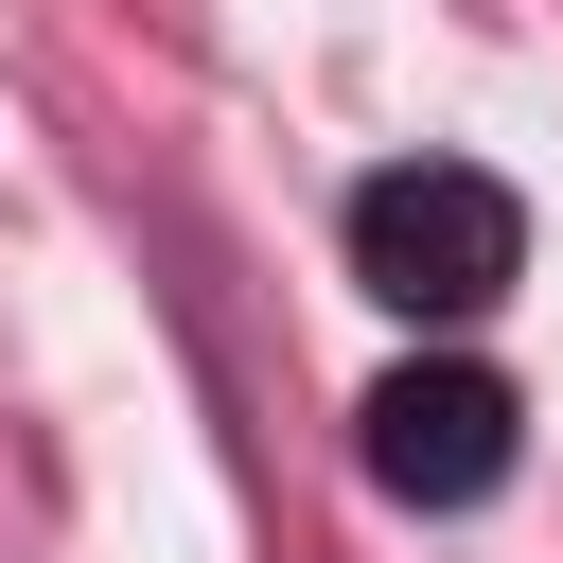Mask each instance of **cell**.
Wrapping results in <instances>:
<instances>
[{
	"label": "cell",
	"instance_id": "cell-2",
	"mask_svg": "<svg viewBox=\"0 0 563 563\" xmlns=\"http://www.w3.org/2000/svg\"><path fill=\"white\" fill-rule=\"evenodd\" d=\"M352 457H369L387 510H493L510 457H528V405H510V369H475V352H405V369L352 405Z\"/></svg>",
	"mask_w": 563,
	"mask_h": 563
},
{
	"label": "cell",
	"instance_id": "cell-1",
	"mask_svg": "<svg viewBox=\"0 0 563 563\" xmlns=\"http://www.w3.org/2000/svg\"><path fill=\"white\" fill-rule=\"evenodd\" d=\"M352 282L387 317L457 334V317H493L528 282V194L475 176V158H387V176H352Z\"/></svg>",
	"mask_w": 563,
	"mask_h": 563
}]
</instances>
